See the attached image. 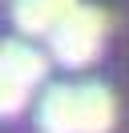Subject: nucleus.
Returning a JSON list of instances; mask_svg holds the SVG:
<instances>
[{
    "label": "nucleus",
    "instance_id": "obj_4",
    "mask_svg": "<svg viewBox=\"0 0 129 133\" xmlns=\"http://www.w3.org/2000/svg\"><path fill=\"white\" fill-rule=\"evenodd\" d=\"M48 73V57L40 49H32L28 41H4V49H0V77H8V81H20V85H36L44 81Z\"/></svg>",
    "mask_w": 129,
    "mask_h": 133
},
{
    "label": "nucleus",
    "instance_id": "obj_1",
    "mask_svg": "<svg viewBox=\"0 0 129 133\" xmlns=\"http://www.w3.org/2000/svg\"><path fill=\"white\" fill-rule=\"evenodd\" d=\"M113 121H117V101L97 81L53 85L36 105L40 133H109Z\"/></svg>",
    "mask_w": 129,
    "mask_h": 133
},
{
    "label": "nucleus",
    "instance_id": "obj_2",
    "mask_svg": "<svg viewBox=\"0 0 129 133\" xmlns=\"http://www.w3.org/2000/svg\"><path fill=\"white\" fill-rule=\"evenodd\" d=\"M105 36H109V12H101L97 4H81L73 16H64L56 24V32L48 36V52L53 61H61L64 69H85L97 61Z\"/></svg>",
    "mask_w": 129,
    "mask_h": 133
},
{
    "label": "nucleus",
    "instance_id": "obj_3",
    "mask_svg": "<svg viewBox=\"0 0 129 133\" xmlns=\"http://www.w3.org/2000/svg\"><path fill=\"white\" fill-rule=\"evenodd\" d=\"M81 8V0H16L12 4V24L24 36H53L64 16Z\"/></svg>",
    "mask_w": 129,
    "mask_h": 133
},
{
    "label": "nucleus",
    "instance_id": "obj_5",
    "mask_svg": "<svg viewBox=\"0 0 129 133\" xmlns=\"http://www.w3.org/2000/svg\"><path fill=\"white\" fill-rule=\"evenodd\" d=\"M24 101H28V85L20 81H8V77H0V109H4L8 117H16L24 109Z\"/></svg>",
    "mask_w": 129,
    "mask_h": 133
}]
</instances>
